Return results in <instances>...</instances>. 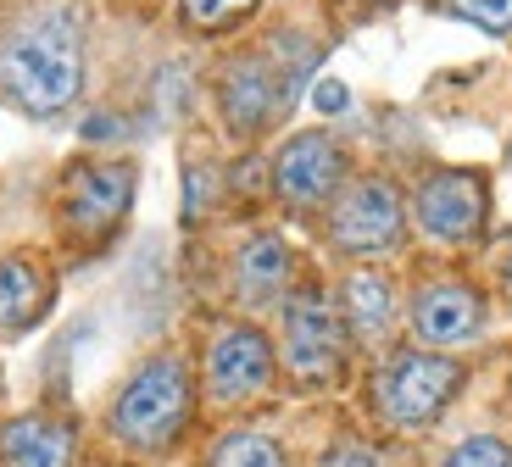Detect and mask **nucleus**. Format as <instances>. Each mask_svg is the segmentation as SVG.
<instances>
[{"instance_id": "nucleus-18", "label": "nucleus", "mask_w": 512, "mask_h": 467, "mask_svg": "<svg viewBox=\"0 0 512 467\" xmlns=\"http://www.w3.org/2000/svg\"><path fill=\"white\" fill-rule=\"evenodd\" d=\"M179 6H184V23H190V28H206V34H212V28L240 23V17L251 12L256 0H179Z\"/></svg>"}, {"instance_id": "nucleus-3", "label": "nucleus", "mask_w": 512, "mask_h": 467, "mask_svg": "<svg viewBox=\"0 0 512 467\" xmlns=\"http://www.w3.org/2000/svg\"><path fill=\"white\" fill-rule=\"evenodd\" d=\"M462 384V367L451 356H435V351H401L379 367L373 379V401L379 412L396 423V429H423L446 412V401L457 395Z\"/></svg>"}, {"instance_id": "nucleus-21", "label": "nucleus", "mask_w": 512, "mask_h": 467, "mask_svg": "<svg viewBox=\"0 0 512 467\" xmlns=\"http://www.w3.org/2000/svg\"><path fill=\"white\" fill-rule=\"evenodd\" d=\"M323 467H373V456L362 451V445H346V451H334Z\"/></svg>"}, {"instance_id": "nucleus-12", "label": "nucleus", "mask_w": 512, "mask_h": 467, "mask_svg": "<svg viewBox=\"0 0 512 467\" xmlns=\"http://www.w3.org/2000/svg\"><path fill=\"white\" fill-rule=\"evenodd\" d=\"M0 456H6V467H67L73 429L56 417H17L0 429Z\"/></svg>"}, {"instance_id": "nucleus-8", "label": "nucleus", "mask_w": 512, "mask_h": 467, "mask_svg": "<svg viewBox=\"0 0 512 467\" xmlns=\"http://www.w3.org/2000/svg\"><path fill=\"white\" fill-rule=\"evenodd\" d=\"M418 223L429 240H474L485 223V184L474 173H435L418 190Z\"/></svg>"}, {"instance_id": "nucleus-5", "label": "nucleus", "mask_w": 512, "mask_h": 467, "mask_svg": "<svg viewBox=\"0 0 512 467\" xmlns=\"http://www.w3.org/2000/svg\"><path fill=\"white\" fill-rule=\"evenodd\" d=\"M329 234L340 251H390L401 240V195L384 184V178H362V184H346L340 201L329 212Z\"/></svg>"}, {"instance_id": "nucleus-10", "label": "nucleus", "mask_w": 512, "mask_h": 467, "mask_svg": "<svg viewBox=\"0 0 512 467\" xmlns=\"http://www.w3.org/2000/svg\"><path fill=\"white\" fill-rule=\"evenodd\" d=\"M218 89H223V117H229L240 134H256L279 106H290V95H284L290 84H279L268 56H240V62H229Z\"/></svg>"}, {"instance_id": "nucleus-6", "label": "nucleus", "mask_w": 512, "mask_h": 467, "mask_svg": "<svg viewBox=\"0 0 512 467\" xmlns=\"http://www.w3.org/2000/svg\"><path fill=\"white\" fill-rule=\"evenodd\" d=\"M346 178V151L329 134H301L290 139L273 162V190L290 206H323Z\"/></svg>"}, {"instance_id": "nucleus-7", "label": "nucleus", "mask_w": 512, "mask_h": 467, "mask_svg": "<svg viewBox=\"0 0 512 467\" xmlns=\"http://www.w3.org/2000/svg\"><path fill=\"white\" fill-rule=\"evenodd\" d=\"M134 201V167L128 162H95L67 178L62 217L73 234H106Z\"/></svg>"}, {"instance_id": "nucleus-15", "label": "nucleus", "mask_w": 512, "mask_h": 467, "mask_svg": "<svg viewBox=\"0 0 512 467\" xmlns=\"http://www.w3.org/2000/svg\"><path fill=\"white\" fill-rule=\"evenodd\" d=\"M396 317V295L379 273H351L346 278V323L362 334V340H379Z\"/></svg>"}, {"instance_id": "nucleus-9", "label": "nucleus", "mask_w": 512, "mask_h": 467, "mask_svg": "<svg viewBox=\"0 0 512 467\" xmlns=\"http://www.w3.org/2000/svg\"><path fill=\"white\" fill-rule=\"evenodd\" d=\"M273 379V351L256 329H223L206 351V384L218 401H251Z\"/></svg>"}, {"instance_id": "nucleus-4", "label": "nucleus", "mask_w": 512, "mask_h": 467, "mask_svg": "<svg viewBox=\"0 0 512 467\" xmlns=\"http://www.w3.org/2000/svg\"><path fill=\"white\" fill-rule=\"evenodd\" d=\"M340 356H346V323L323 295H295L284 306V362L290 373L323 384L340 373Z\"/></svg>"}, {"instance_id": "nucleus-19", "label": "nucleus", "mask_w": 512, "mask_h": 467, "mask_svg": "<svg viewBox=\"0 0 512 467\" xmlns=\"http://www.w3.org/2000/svg\"><path fill=\"white\" fill-rule=\"evenodd\" d=\"M451 12L479 23V28H490V34H507L512 28V0H451Z\"/></svg>"}, {"instance_id": "nucleus-17", "label": "nucleus", "mask_w": 512, "mask_h": 467, "mask_svg": "<svg viewBox=\"0 0 512 467\" xmlns=\"http://www.w3.org/2000/svg\"><path fill=\"white\" fill-rule=\"evenodd\" d=\"M446 467H512V445L496 440V434H474V440L451 445Z\"/></svg>"}, {"instance_id": "nucleus-2", "label": "nucleus", "mask_w": 512, "mask_h": 467, "mask_svg": "<svg viewBox=\"0 0 512 467\" xmlns=\"http://www.w3.org/2000/svg\"><path fill=\"white\" fill-rule=\"evenodd\" d=\"M184 417H190V373L179 356H156L123 384L112 406V429L117 440L140 445V451H162L184 429Z\"/></svg>"}, {"instance_id": "nucleus-20", "label": "nucleus", "mask_w": 512, "mask_h": 467, "mask_svg": "<svg viewBox=\"0 0 512 467\" xmlns=\"http://www.w3.org/2000/svg\"><path fill=\"white\" fill-rule=\"evenodd\" d=\"M312 101H318V112H346V84H334V78H323V84L312 89Z\"/></svg>"}, {"instance_id": "nucleus-1", "label": "nucleus", "mask_w": 512, "mask_h": 467, "mask_svg": "<svg viewBox=\"0 0 512 467\" xmlns=\"http://www.w3.org/2000/svg\"><path fill=\"white\" fill-rule=\"evenodd\" d=\"M0 84L23 112L56 117L73 106L78 84H84V34L67 6L34 12L0 39Z\"/></svg>"}, {"instance_id": "nucleus-16", "label": "nucleus", "mask_w": 512, "mask_h": 467, "mask_svg": "<svg viewBox=\"0 0 512 467\" xmlns=\"http://www.w3.org/2000/svg\"><path fill=\"white\" fill-rule=\"evenodd\" d=\"M212 467H284V451L268 434H223L212 445Z\"/></svg>"}, {"instance_id": "nucleus-14", "label": "nucleus", "mask_w": 512, "mask_h": 467, "mask_svg": "<svg viewBox=\"0 0 512 467\" xmlns=\"http://www.w3.org/2000/svg\"><path fill=\"white\" fill-rule=\"evenodd\" d=\"M290 284V245L273 234H256L240 251V295L245 301H273Z\"/></svg>"}, {"instance_id": "nucleus-11", "label": "nucleus", "mask_w": 512, "mask_h": 467, "mask_svg": "<svg viewBox=\"0 0 512 467\" xmlns=\"http://www.w3.org/2000/svg\"><path fill=\"white\" fill-rule=\"evenodd\" d=\"M479 323H485V306L468 284H429L412 301V334L423 345H462L479 334Z\"/></svg>"}, {"instance_id": "nucleus-13", "label": "nucleus", "mask_w": 512, "mask_h": 467, "mask_svg": "<svg viewBox=\"0 0 512 467\" xmlns=\"http://www.w3.org/2000/svg\"><path fill=\"white\" fill-rule=\"evenodd\" d=\"M51 301V284L28 256H6L0 262V334H23Z\"/></svg>"}]
</instances>
